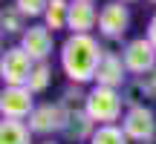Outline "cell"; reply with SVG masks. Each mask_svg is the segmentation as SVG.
<instances>
[{
	"label": "cell",
	"mask_w": 156,
	"mask_h": 144,
	"mask_svg": "<svg viewBox=\"0 0 156 144\" xmlns=\"http://www.w3.org/2000/svg\"><path fill=\"white\" fill-rule=\"evenodd\" d=\"M49 84H52V69H49V63H35V69H32V78H29V92L32 95H41V92H46L49 89Z\"/></svg>",
	"instance_id": "obj_19"
},
{
	"label": "cell",
	"mask_w": 156,
	"mask_h": 144,
	"mask_svg": "<svg viewBox=\"0 0 156 144\" xmlns=\"http://www.w3.org/2000/svg\"><path fill=\"white\" fill-rule=\"evenodd\" d=\"M90 144H130V139L122 130V124H107V127H95Z\"/></svg>",
	"instance_id": "obj_16"
},
{
	"label": "cell",
	"mask_w": 156,
	"mask_h": 144,
	"mask_svg": "<svg viewBox=\"0 0 156 144\" xmlns=\"http://www.w3.org/2000/svg\"><path fill=\"white\" fill-rule=\"evenodd\" d=\"M122 130L127 133V139L133 144H145V141L156 139V112L147 104L145 107H133V110L124 112Z\"/></svg>",
	"instance_id": "obj_7"
},
{
	"label": "cell",
	"mask_w": 156,
	"mask_h": 144,
	"mask_svg": "<svg viewBox=\"0 0 156 144\" xmlns=\"http://www.w3.org/2000/svg\"><path fill=\"white\" fill-rule=\"evenodd\" d=\"M41 144H58V141H52V139H46V141H41Z\"/></svg>",
	"instance_id": "obj_23"
},
{
	"label": "cell",
	"mask_w": 156,
	"mask_h": 144,
	"mask_svg": "<svg viewBox=\"0 0 156 144\" xmlns=\"http://www.w3.org/2000/svg\"><path fill=\"white\" fill-rule=\"evenodd\" d=\"M122 61H124V67H127L130 78H145L151 69H156V46L147 40V35L133 38L124 46Z\"/></svg>",
	"instance_id": "obj_6"
},
{
	"label": "cell",
	"mask_w": 156,
	"mask_h": 144,
	"mask_svg": "<svg viewBox=\"0 0 156 144\" xmlns=\"http://www.w3.org/2000/svg\"><path fill=\"white\" fill-rule=\"evenodd\" d=\"M98 12L95 3H84V0H73L69 3V35H93V29L98 26Z\"/></svg>",
	"instance_id": "obj_11"
},
{
	"label": "cell",
	"mask_w": 156,
	"mask_h": 144,
	"mask_svg": "<svg viewBox=\"0 0 156 144\" xmlns=\"http://www.w3.org/2000/svg\"><path fill=\"white\" fill-rule=\"evenodd\" d=\"M0 26H3V35H23L26 32V17L15 6H6L3 15H0Z\"/></svg>",
	"instance_id": "obj_18"
},
{
	"label": "cell",
	"mask_w": 156,
	"mask_h": 144,
	"mask_svg": "<svg viewBox=\"0 0 156 144\" xmlns=\"http://www.w3.org/2000/svg\"><path fill=\"white\" fill-rule=\"evenodd\" d=\"M67 121H69V112L64 110L58 101H44V104L35 107V112L29 115V130L32 135H64L67 130Z\"/></svg>",
	"instance_id": "obj_4"
},
{
	"label": "cell",
	"mask_w": 156,
	"mask_h": 144,
	"mask_svg": "<svg viewBox=\"0 0 156 144\" xmlns=\"http://www.w3.org/2000/svg\"><path fill=\"white\" fill-rule=\"evenodd\" d=\"M130 29V6L122 0H110L98 12V35L101 40H124Z\"/></svg>",
	"instance_id": "obj_5"
},
{
	"label": "cell",
	"mask_w": 156,
	"mask_h": 144,
	"mask_svg": "<svg viewBox=\"0 0 156 144\" xmlns=\"http://www.w3.org/2000/svg\"><path fill=\"white\" fill-rule=\"evenodd\" d=\"M122 3H139V0H122Z\"/></svg>",
	"instance_id": "obj_24"
},
{
	"label": "cell",
	"mask_w": 156,
	"mask_h": 144,
	"mask_svg": "<svg viewBox=\"0 0 156 144\" xmlns=\"http://www.w3.org/2000/svg\"><path fill=\"white\" fill-rule=\"evenodd\" d=\"M20 46H23V52H29V58L35 63H46L52 49H55V40H52V32L44 23H29L26 32L20 35Z\"/></svg>",
	"instance_id": "obj_9"
},
{
	"label": "cell",
	"mask_w": 156,
	"mask_h": 144,
	"mask_svg": "<svg viewBox=\"0 0 156 144\" xmlns=\"http://www.w3.org/2000/svg\"><path fill=\"white\" fill-rule=\"evenodd\" d=\"M122 98H124V107H127V110H133V107H145V101H151V98H147L145 84H142L139 78H130V81L124 84Z\"/></svg>",
	"instance_id": "obj_17"
},
{
	"label": "cell",
	"mask_w": 156,
	"mask_h": 144,
	"mask_svg": "<svg viewBox=\"0 0 156 144\" xmlns=\"http://www.w3.org/2000/svg\"><path fill=\"white\" fill-rule=\"evenodd\" d=\"M145 144H156V139H151V141H145Z\"/></svg>",
	"instance_id": "obj_25"
},
{
	"label": "cell",
	"mask_w": 156,
	"mask_h": 144,
	"mask_svg": "<svg viewBox=\"0 0 156 144\" xmlns=\"http://www.w3.org/2000/svg\"><path fill=\"white\" fill-rule=\"evenodd\" d=\"M84 3H95V0H84Z\"/></svg>",
	"instance_id": "obj_26"
},
{
	"label": "cell",
	"mask_w": 156,
	"mask_h": 144,
	"mask_svg": "<svg viewBox=\"0 0 156 144\" xmlns=\"http://www.w3.org/2000/svg\"><path fill=\"white\" fill-rule=\"evenodd\" d=\"M147 3H153V6H156V0H147Z\"/></svg>",
	"instance_id": "obj_27"
},
{
	"label": "cell",
	"mask_w": 156,
	"mask_h": 144,
	"mask_svg": "<svg viewBox=\"0 0 156 144\" xmlns=\"http://www.w3.org/2000/svg\"><path fill=\"white\" fill-rule=\"evenodd\" d=\"M101 58H104V46H101V40L93 38V35H69L61 43V52H58L61 72L75 87H84V84L95 81V72H98Z\"/></svg>",
	"instance_id": "obj_1"
},
{
	"label": "cell",
	"mask_w": 156,
	"mask_h": 144,
	"mask_svg": "<svg viewBox=\"0 0 156 144\" xmlns=\"http://www.w3.org/2000/svg\"><path fill=\"white\" fill-rule=\"evenodd\" d=\"M12 6H15L26 20H35V17L44 20V12H46V6H49V0H15Z\"/></svg>",
	"instance_id": "obj_20"
},
{
	"label": "cell",
	"mask_w": 156,
	"mask_h": 144,
	"mask_svg": "<svg viewBox=\"0 0 156 144\" xmlns=\"http://www.w3.org/2000/svg\"><path fill=\"white\" fill-rule=\"evenodd\" d=\"M87 92H90V89H84V87H75V84H69V87L61 92L58 104H61L64 110L69 112V115H73V112H81L84 107H87Z\"/></svg>",
	"instance_id": "obj_15"
},
{
	"label": "cell",
	"mask_w": 156,
	"mask_h": 144,
	"mask_svg": "<svg viewBox=\"0 0 156 144\" xmlns=\"http://www.w3.org/2000/svg\"><path fill=\"white\" fill-rule=\"evenodd\" d=\"M35 95L29 92V87H3L0 92V115L15 118V121H29V115L35 112Z\"/></svg>",
	"instance_id": "obj_8"
},
{
	"label": "cell",
	"mask_w": 156,
	"mask_h": 144,
	"mask_svg": "<svg viewBox=\"0 0 156 144\" xmlns=\"http://www.w3.org/2000/svg\"><path fill=\"white\" fill-rule=\"evenodd\" d=\"M95 127H98V124H95L84 110H81V112H73L69 121H67V130H64V139H69V141H75V144H78V141H87V144H90Z\"/></svg>",
	"instance_id": "obj_12"
},
{
	"label": "cell",
	"mask_w": 156,
	"mask_h": 144,
	"mask_svg": "<svg viewBox=\"0 0 156 144\" xmlns=\"http://www.w3.org/2000/svg\"><path fill=\"white\" fill-rule=\"evenodd\" d=\"M32 69H35V61L29 58V52H23L20 43L3 49V58H0L3 87H26L29 78H32Z\"/></svg>",
	"instance_id": "obj_3"
},
{
	"label": "cell",
	"mask_w": 156,
	"mask_h": 144,
	"mask_svg": "<svg viewBox=\"0 0 156 144\" xmlns=\"http://www.w3.org/2000/svg\"><path fill=\"white\" fill-rule=\"evenodd\" d=\"M69 3H73V0H49V6H46V12H44V26L49 29V32L67 29V23H69Z\"/></svg>",
	"instance_id": "obj_14"
},
{
	"label": "cell",
	"mask_w": 156,
	"mask_h": 144,
	"mask_svg": "<svg viewBox=\"0 0 156 144\" xmlns=\"http://www.w3.org/2000/svg\"><path fill=\"white\" fill-rule=\"evenodd\" d=\"M130 81V72L124 67L122 55H104L98 63L93 87H107V89H124V84Z\"/></svg>",
	"instance_id": "obj_10"
},
{
	"label": "cell",
	"mask_w": 156,
	"mask_h": 144,
	"mask_svg": "<svg viewBox=\"0 0 156 144\" xmlns=\"http://www.w3.org/2000/svg\"><path fill=\"white\" fill-rule=\"evenodd\" d=\"M0 144H32V130L26 121L3 118L0 121Z\"/></svg>",
	"instance_id": "obj_13"
},
{
	"label": "cell",
	"mask_w": 156,
	"mask_h": 144,
	"mask_svg": "<svg viewBox=\"0 0 156 144\" xmlns=\"http://www.w3.org/2000/svg\"><path fill=\"white\" fill-rule=\"evenodd\" d=\"M145 35H147V40L156 46V12L151 15V20H147V29H145Z\"/></svg>",
	"instance_id": "obj_22"
},
{
	"label": "cell",
	"mask_w": 156,
	"mask_h": 144,
	"mask_svg": "<svg viewBox=\"0 0 156 144\" xmlns=\"http://www.w3.org/2000/svg\"><path fill=\"white\" fill-rule=\"evenodd\" d=\"M142 84H145V89H147V98L151 101H156V69H151L145 78H139Z\"/></svg>",
	"instance_id": "obj_21"
},
{
	"label": "cell",
	"mask_w": 156,
	"mask_h": 144,
	"mask_svg": "<svg viewBox=\"0 0 156 144\" xmlns=\"http://www.w3.org/2000/svg\"><path fill=\"white\" fill-rule=\"evenodd\" d=\"M90 118H93L98 127H107V124H122L124 112V98L122 89H107V87H93L87 92V107H84Z\"/></svg>",
	"instance_id": "obj_2"
}]
</instances>
